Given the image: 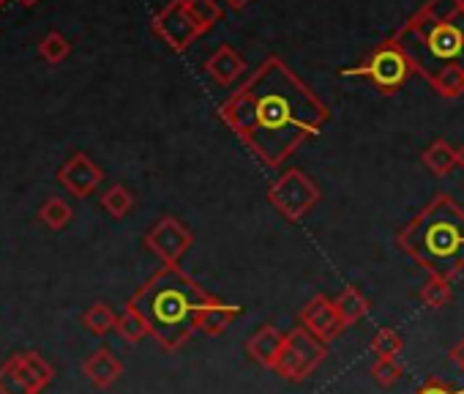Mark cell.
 <instances>
[{
	"instance_id": "6da1fadb",
	"label": "cell",
	"mask_w": 464,
	"mask_h": 394,
	"mask_svg": "<svg viewBox=\"0 0 464 394\" xmlns=\"http://www.w3.org/2000/svg\"><path fill=\"white\" fill-rule=\"evenodd\" d=\"M218 118L266 167H282L325 129L331 110L279 55H268L221 102Z\"/></svg>"
},
{
	"instance_id": "7a4b0ae2",
	"label": "cell",
	"mask_w": 464,
	"mask_h": 394,
	"mask_svg": "<svg viewBox=\"0 0 464 394\" xmlns=\"http://www.w3.org/2000/svg\"><path fill=\"white\" fill-rule=\"evenodd\" d=\"M396 247L423 271L453 280L464 274V209L440 192L396 233Z\"/></svg>"
},
{
	"instance_id": "3957f363",
	"label": "cell",
	"mask_w": 464,
	"mask_h": 394,
	"mask_svg": "<svg viewBox=\"0 0 464 394\" xmlns=\"http://www.w3.org/2000/svg\"><path fill=\"white\" fill-rule=\"evenodd\" d=\"M393 39L426 83L448 66L464 69V0H426Z\"/></svg>"
},
{
	"instance_id": "277c9868",
	"label": "cell",
	"mask_w": 464,
	"mask_h": 394,
	"mask_svg": "<svg viewBox=\"0 0 464 394\" xmlns=\"http://www.w3.org/2000/svg\"><path fill=\"white\" fill-rule=\"evenodd\" d=\"M213 299L178 266H164L131 307L142 312L150 334L167 350H178L197 331V318Z\"/></svg>"
},
{
	"instance_id": "5b68a950",
	"label": "cell",
	"mask_w": 464,
	"mask_h": 394,
	"mask_svg": "<svg viewBox=\"0 0 464 394\" xmlns=\"http://www.w3.org/2000/svg\"><path fill=\"white\" fill-rule=\"evenodd\" d=\"M339 74H342V77H366V80L374 85L377 94L393 96V94H399V91L407 85V80L415 74V66H412V61L407 58V53L396 44V39L391 36V39H385L382 44H377L374 53H372L363 64L347 66V69H342Z\"/></svg>"
},
{
	"instance_id": "8992f818",
	"label": "cell",
	"mask_w": 464,
	"mask_h": 394,
	"mask_svg": "<svg viewBox=\"0 0 464 394\" xmlns=\"http://www.w3.org/2000/svg\"><path fill=\"white\" fill-rule=\"evenodd\" d=\"M320 197H323L320 186L312 181V175H306L298 167H290L268 186V203L287 222H301L306 214H312L314 206L320 203Z\"/></svg>"
},
{
	"instance_id": "52a82bcc",
	"label": "cell",
	"mask_w": 464,
	"mask_h": 394,
	"mask_svg": "<svg viewBox=\"0 0 464 394\" xmlns=\"http://www.w3.org/2000/svg\"><path fill=\"white\" fill-rule=\"evenodd\" d=\"M325 342L317 340L312 331H306L304 326H295L293 331H287L285 337V348L274 364V372L285 380L301 383L306 380L325 359Z\"/></svg>"
},
{
	"instance_id": "ba28073f",
	"label": "cell",
	"mask_w": 464,
	"mask_h": 394,
	"mask_svg": "<svg viewBox=\"0 0 464 394\" xmlns=\"http://www.w3.org/2000/svg\"><path fill=\"white\" fill-rule=\"evenodd\" d=\"M150 25H153V34L175 53H186L202 36L199 25L188 15L186 0H169V4L153 17Z\"/></svg>"
},
{
	"instance_id": "9c48e42d",
	"label": "cell",
	"mask_w": 464,
	"mask_h": 394,
	"mask_svg": "<svg viewBox=\"0 0 464 394\" xmlns=\"http://www.w3.org/2000/svg\"><path fill=\"white\" fill-rule=\"evenodd\" d=\"M298 326H304L306 331H312L317 340H323L325 345L328 342H334L336 337H342L344 334V320L339 318V312H336V307H334V299H328V296H323V293H317V296H312L304 307H301V312H298Z\"/></svg>"
},
{
	"instance_id": "30bf717a",
	"label": "cell",
	"mask_w": 464,
	"mask_h": 394,
	"mask_svg": "<svg viewBox=\"0 0 464 394\" xmlns=\"http://www.w3.org/2000/svg\"><path fill=\"white\" fill-rule=\"evenodd\" d=\"M148 247L167 263V266H178V261L186 255V250L191 247V241H194V236H191V231L180 222V220H175V217H164L159 225H153L150 228V233H148Z\"/></svg>"
},
{
	"instance_id": "8fae6325",
	"label": "cell",
	"mask_w": 464,
	"mask_h": 394,
	"mask_svg": "<svg viewBox=\"0 0 464 394\" xmlns=\"http://www.w3.org/2000/svg\"><path fill=\"white\" fill-rule=\"evenodd\" d=\"M285 337H287V334H282L274 323H266V326H260V329L246 340V353H249L257 364L274 369V364H276V359H279V353H282V348H285Z\"/></svg>"
},
{
	"instance_id": "7c38bea8",
	"label": "cell",
	"mask_w": 464,
	"mask_h": 394,
	"mask_svg": "<svg viewBox=\"0 0 464 394\" xmlns=\"http://www.w3.org/2000/svg\"><path fill=\"white\" fill-rule=\"evenodd\" d=\"M205 72L218 83V85H232L236 80L244 77L246 72V61L232 50L229 44H221L208 61H205Z\"/></svg>"
},
{
	"instance_id": "4fadbf2b",
	"label": "cell",
	"mask_w": 464,
	"mask_h": 394,
	"mask_svg": "<svg viewBox=\"0 0 464 394\" xmlns=\"http://www.w3.org/2000/svg\"><path fill=\"white\" fill-rule=\"evenodd\" d=\"M244 312V307L238 304H227L221 299H213L197 318V331L208 334V337H218L221 331H227L232 323H236V318Z\"/></svg>"
},
{
	"instance_id": "5bb4252c",
	"label": "cell",
	"mask_w": 464,
	"mask_h": 394,
	"mask_svg": "<svg viewBox=\"0 0 464 394\" xmlns=\"http://www.w3.org/2000/svg\"><path fill=\"white\" fill-rule=\"evenodd\" d=\"M61 178H63V183L72 189V192H77V194H88V192H93L96 189V183L102 181V170L88 159V156H74L66 167H63V172H61Z\"/></svg>"
},
{
	"instance_id": "9a60e30c",
	"label": "cell",
	"mask_w": 464,
	"mask_h": 394,
	"mask_svg": "<svg viewBox=\"0 0 464 394\" xmlns=\"http://www.w3.org/2000/svg\"><path fill=\"white\" fill-rule=\"evenodd\" d=\"M334 307H336V312H339V318L344 320V326H353V323H361L366 315H369V299L358 291V288H353V285H347L336 299H334Z\"/></svg>"
},
{
	"instance_id": "2e32d148",
	"label": "cell",
	"mask_w": 464,
	"mask_h": 394,
	"mask_svg": "<svg viewBox=\"0 0 464 394\" xmlns=\"http://www.w3.org/2000/svg\"><path fill=\"white\" fill-rule=\"evenodd\" d=\"M420 162L423 167L431 172V175H448L459 162H456V148L448 143V140H434L423 153H420Z\"/></svg>"
},
{
	"instance_id": "e0dca14e",
	"label": "cell",
	"mask_w": 464,
	"mask_h": 394,
	"mask_svg": "<svg viewBox=\"0 0 464 394\" xmlns=\"http://www.w3.org/2000/svg\"><path fill=\"white\" fill-rule=\"evenodd\" d=\"M418 299L426 310H445L453 299V291H450V280H442V277H434L429 274V280L420 285L418 291Z\"/></svg>"
},
{
	"instance_id": "ac0fdd59",
	"label": "cell",
	"mask_w": 464,
	"mask_h": 394,
	"mask_svg": "<svg viewBox=\"0 0 464 394\" xmlns=\"http://www.w3.org/2000/svg\"><path fill=\"white\" fill-rule=\"evenodd\" d=\"M429 85H431L434 94L442 96V99H459V96L464 94V69H461V66H448V69H442Z\"/></svg>"
},
{
	"instance_id": "d6986e66",
	"label": "cell",
	"mask_w": 464,
	"mask_h": 394,
	"mask_svg": "<svg viewBox=\"0 0 464 394\" xmlns=\"http://www.w3.org/2000/svg\"><path fill=\"white\" fill-rule=\"evenodd\" d=\"M188 6V15L194 17V23L199 25L202 34H208L210 28H216L224 17L221 6L216 4V0H186Z\"/></svg>"
},
{
	"instance_id": "ffe728a7",
	"label": "cell",
	"mask_w": 464,
	"mask_h": 394,
	"mask_svg": "<svg viewBox=\"0 0 464 394\" xmlns=\"http://www.w3.org/2000/svg\"><path fill=\"white\" fill-rule=\"evenodd\" d=\"M401 348H404L401 334L393 331V329H388V326H382V329L372 337V353H374L377 359H396V356L401 353Z\"/></svg>"
},
{
	"instance_id": "44dd1931",
	"label": "cell",
	"mask_w": 464,
	"mask_h": 394,
	"mask_svg": "<svg viewBox=\"0 0 464 394\" xmlns=\"http://www.w3.org/2000/svg\"><path fill=\"white\" fill-rule=\"evenodd\" d=\"M39 53H42V58H44L47 64H61V61L69 58L72 44H69V39H66L63 34L53 31V34H47V36L39 42Z\"/></svg>"
},
{
	"instance_id": "7402d4cb",
	"label": "cell",
	"mask_w": 464,
	"mask_h": 394,
	"mask_svg": "<svg viewBox=\"0 0 464 394\" xmlns=\"http://www.w3.org/2000/svg\"><path fill=\"white\" fill-rule=\"evenodd\" d=\"M401 364L396 361V359H374V364H372V378H374V383L377 386H382V389H388V386H393L399 378H401Z\"/></svg>"
},
{
	"instance_id": "603a6c76",
	"label": "cell",
	"mask_w": 464,
	"mask_h": 394,
	"mask_svg": "<svg viewBox=\"0 0 464 394\" xmlns=\"http://www.w3.org/2000/svg\"><path fill=\"white\" fill-rule=\"evenodd\" d=\"M104 209L112 214V217H123L131 206H134V197L123 189V186H112L107 194H104Z\"/></svg>"
},
{
	"instance_id": "cb8c5ba5",
	"label": "cell",
	"mask_w": 464,
	"mask_h": 394,
	"mask_svg": "<svg viewBox=\"0 0 464 394\" xmlns=\"http://www.w3.org/2000/svg\"><path fill=\"white\" fill-rule=\"evenodd\" d=\"M412 394H464V389H459V386H453L450 380H445V378H426Z\"/></svg>"
},
{
	"instance_id": "d4e9b609",
	"label": "cell",
	"mask_w": 464,
	"mask_h": 394,
	"mask_svg": "<svg viewBox=\"0 0 464 394\" xmlns=\"http://www.w3.org/2000/svg\"><path fill=\"white\" fill-rule=\"evenodd\" d=\"M72 217V212L63 206V203H58V201H50L47 206H44V220L53 225V228H61V225H66V220Z\"/></svg>"
},
{
	"instance_id": "484cf974",
	"label": "cell",
	"mask_w": 464,
	"mask_h": 394,
	"mask_svg": "<svg viewBox=\"0 0 464 394\" xmlns=\"http://www.w3.org/2000/svg\"><path fill=\"white\" fill-rule=\"evenodd\" d=\"M450 361L464 372V340H461L459 345H453V348H450Z\"/></svg>"
},
{
	"instance_id": "4316f807",
	"label": "cell",
	"mask_w": 464,
	"mask_h": 394,
	"mask_svg": "<svg viewBox=\"0 0 464 394\" xmlns=\"http://www.w3.org/2000/svg\"><path fill=\"white\" fill-rule=\"evenodd\" d=\"M224 4L229 6V9H236V12H241V9H246L252 0H224Z\"/></svg>"
},
{
	"instance_id": "83f0119b",
	"label": "cell",
	"mask_w": 464,
	"mask_h": 394,
	"mask_svg": "<svg viewBox=\"0 0 464 394\" xmlns=\"http://www.w3.org/2000/svg\"><path fill=\"white\" fill-rule=\"evenodd\" d=\"M456 162H459V167L464 170V143H461V148H456Z\"/></svg>"
},
{
	"instance_id": "f1b7e54d",
	"label": "cell",
	"mask_w": 464,
	"mask_h": 394,
	"mask_svg": "<svg viewBox=\"0 0 464 394\" xmlns=\"http://www.w3.org/2000/svg\"><path fill=\"white\" fill-rule=\"evenodd\" d=\"M20 4H23V6H28V9H31V6H36V4H39V0H20Z\"/></svg>"
},
{
	"instance_id": "f546056e",
	"label": "cell",
	"mask_w": 464,
	"mask_h": 394,
	"mask_svg": "<svg viewBox=\"0 0 464 394\" xmlns=\"http://www.w3.org/2000/svg\"><path fill=\"white\" fill-rule=\"evenodd\" d=\"M6 4H9V0H0V9H4V6H6Z\"/></svg>"
},
{
	"instance_id": "4dcf8cb0",
	"label": "cell",
	"mask_w": 464,
	"mask_h": 394,
	"mask_svg": "<svg viewBox=\"0 0 464 394\" xmlns=\"http://www.w3.org/2000/svg\"><path fill=\"white\" fill-rule=\"evenodd\" d=\"M461 277H464V274H461Z\"/></svg>"
}]
</instances>
